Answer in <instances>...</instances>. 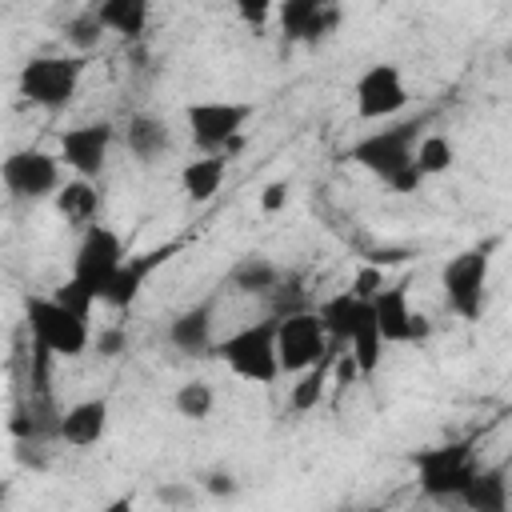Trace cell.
<instances>
[{
  "label": "cell",
  "mask_w": 512,
  "mask_h": 512,
  "mask_svg": "<svg viewBox=\"0 0 512 512\" xmlns=\"http://www.w3.org/2000/svg\"><path fill=\"white\" fill-rule=\"evenodd\" d=\"M460 504H464L468 512H508V504H512L508 468H504V464L476 468V476H472L468 488L460 492Z\"/></svg>",
  "instance_id": "19"
},
{
  "label": "cell",
  "mask_w": 512,
  "mask_h": 512,
  "mask_svg": "<svg viewBox=\"0 0 512 512\" xmlns=\"http://www.w3.org/2000/svg\"><path fill=\"white\" fill-rule=\"evenodd\" d=\"M100 40H104V24H100L96 4L92 8H80L76 16L64 20V44H72L76 52H92Z\"/></svg>",
  "instance_id": "29"
},
{
  "label": "cell",
  "mask_w": 512,
  "mask_h": 512,
  "mask_svg": "<svg viewBox=\"0 0 512 512\" xmlns=\"http://www.w3.org/2000/svg\"><path fill=\"white\" fill-rule=\"evenodd\" d=\"M104 432H108V400L104 396L76 400L72 408L60 412V440L72 448H92L104 440Z\"/></svg>",
  "instance_id": "17"
},
{
  "label": "cell",
  "mask_w": 512,
  "mask_h": 512,
  "mask_svg": "<svg viewBox=\"0 0 512 512\" xmlns=\"http://www.w3.org/2000/svg\"><path fill=\"white\" fill-rule=\"evenodd\" d=\"M236 16L252 28H264V20L272 16V4L268 0H236Z\"/></svg>",
  "instance_id": "37"
},
{
  "label": "cell",
  "mask_w": 512,
  "mask_h": 512,
  "mask_svg": "<svg viewBox=\"0 0 512 512\" xmlns=\"http://www.w3.org/2000/svg\"><path fill=\"white\" fill-rule=\"evenodd\" d=\"M228 288L244 292V296H268L280 288V268H276V260H268L260 252H244L228 268Z\"/></svg>",
  "instance_id": "21"
},
{
  "label": "cell",
  "mask_w": 512,
  "mask_h": 512,
  "mask_svg": "<svg viewBox=\"0 0 512 512\" xmlns=\"http://www.w3.org/2000/svg\"><path fill=\"white\" fill-rule=\"evenodd\" d=\"M224 176H228V156H200V160H188L180 168V188L192 204H204L220 192Z\"/></svg>",
  "instance_id": "23"
},
{
  "label": "cell",
  "mask_w": 512,
  "mask_h": 512,
  "mask_svg": "<svg viewBox=\"0 0 512 512\" xmlns=\"http://www.w3.org/2000/svg\"><path fill=\"white\" fill-rule=\"evenodd\" d=\"M356 380H360V364L352 360L348 348H340V352H336V364H332V384L348 388V384H356Z\"/></svg>",
  "instance_id": "36"
},
{
  "label": "cell",
  "mask_w": 512,
  "mask_h": 512,
  "mask_svg": "<svg viewBox=\"0 0 512 512\" xmlns=\"http://www.w3.org/2000/svg\"><path fill=\"white\" fill-rule=\"evenodd\" d=\"M172 408H176V416H184V420L200 424V420H208V416H212V408H216V392H212V384H208V380H188V384H180V388H176Z\"/></svg>",
  "instance_id": "27"
},
{
  "label": "cell",
  "mask_w": 512,
  "mask_h": 512,
  "mask_svg": "<svg viewBox=\"0 0 512 512\" xmlns=\"http://www.w3.org/2000/svg\"><path fill=\"white\" fill-rule=\"evenodd\" d=\"M452 164H456V148H452V140L440 136V132H424V140L416 144V168L424 172V180L448 172Z\"/></svg>",
  "instance_id": "28"
},
{
  "label": "cell",
  "mask_w": 512,
  "mask_h": 512,
  "mask_svg": "<svg viewBox=\"0 0 512 512\" xmlns=\"http://www.w3.org/2000/svg\"><path fill=\"white\" fill-rule=\"evenodd\" d=\"M124 144L128 152L140 160V164H152L160 160L168 148H172V128L164 116H152V112H136L124 128Z\"/></svg>",
  "instance_id": "20"
},
{
  "label": "cell",
  "mask_w": 512,
  "mask_h": 512,
  "mask_svg": "<svg viewBox=\"0 0 512 512\" xmlns=\"http://www.w3.org/2000/svg\"><path fill=\"white\" fill-rule=\"evenodd\" d=\"M24 320L32 332V344L48 348L56 360H76L88 352L92 332L88 320H80L76 312H68L64 304H56L52 296H28L24 300Z\"/></svg>",
  "instance_id": "4"
},
{
  "label": "cell",
  "mask_w": 512,
  "mask_h": 512,
  "mask_svg": "<svg viewBox=\"0 0 512 512\" xmlns=\"http://www.w3.org/2000/svg\"><path fill=\"white\" fill-rule=\"evenodd\" d=\"M196 500H200V484H188V480H164L156 488V504L168 512H192Z\"/></svg>",
  "instance_id": "30"
},
{
  "label": "cell",
  "mask_w": 512,
  "mask_h": 512,
  "mask_svg": "<svg viewBox=\"0 0 512 512\" xmlns=\"http://www.w3.org/2000/svg\"><path fill=\"white\" fill-rule=\"evenodd\" d=\"M172 252H176V244H160V248H148V252L128 256V260H124V268L116 272V280H112V288H108L104 304H108V308H128V304L140 296V288L148 284V276H152V272H156Z\"/></svg>",
  "instance_id": "16"
},
{
  "label": "cell",
  "mask_w": 512,
  "mask_h": 512,
  "mask_svg": "<svg viewBox=\"0 0 512 512\" xmlns=\"http://www.w3.org/2000/svg\"><path fill=\"white\" fill-rule=\"evenodd\" d=\"M416 468V484L424 496L432 500H460V492L468 488V480L476 476V452L472 440H448L436 448H420L412 456Z\"/></svg>",
  "instance_id": "3"
},
{
  "label": "cell",
  "mask_w": 512,
  "mask_h": 512,
  "mask_svg": "<svg viewBox=\"0 0 512 512\" xmlns=\"http://www.w3.org/2000/svg\"><path fill=\"white\" fill-rule=\"evenodd\" d=\"M52 300H56V304H64L68 312H76L80 320H92V308H96V300H92V296H88V292H84V288H80L72 276H68V280H64V284L52 292Z\"/></svg>",
  "instance_id": "31"
},
{
  "label": "cell",
  "mask_w": 512,
  "mask_h": 512,
  "mask_svg": "<svg viewBox=\"0 0 512 512\" xmlns=\"http://www.w3.org/2000/svg\"><path fill=\"white\" fill-rule=\"evenodd\" d=\"M364 308H368V300H360L352 288H344V292L328 296L316 312H320V320H324L328 340H332V344H340V348H348V340H352V332H356V324H360Z\"/></svg>",
  "instance_id": "22"
},
{
  "label": "cell",
  "mask_w": 512,
  "mask_h": 512,
  "mask_svg": "<svg viewBox=\"0 0 512 512\" xmlns=\"http://www.w3.org/2000/svg\"><path fill=\"white\" fill-rule=\"evenodd\" d=\"M332 352V340L324 332V320L316 308L276 312V360L280 376H300L312 364H320Z\"/></svg>",
  "instance_id": "6"
},
{
  "label": "cell",
  "mask_w": 512,
  "mask_h": 512,
  "mask_svg": "<svg viewBox=\"0 0 512 512\" xmlns=\"http://www.w3.org/2000/svg\"><path fill=\"white\" fill-rule=\"evenodd\" d=\"M84 60L80 56H32L20 68V96L44 112H60L72 104L80 88Z\"/></svg>",
  "instance_id": "9"
},
{
  "label": "cell",
  "mask_w": 512,
  "mask_h": 512,
  "mask_svg": "<svg viewBox=\"0 0 512 512\" xmlns=\"http://www.w3.org/2000/svg\"><path fill=\"white\" fill-rule=\"evenodd\" d=\"M52 204H56V216L68 228L88 232L96 224V216H100V184L96 180H80V176L64 180V188L52 196Z\"/></svg>",
  "instance_id": "18"
},
{
  "label": "cell",
  "mask_w": 512,
  "mask_h": 512,
  "mask_svg": "<svg viewBox=\"0 0 512 512\" xmlns=\"http://www.w3.org/2000/svg\"><path fill=\"white\" fill-rule=\"evenodd\" d=\"M92 348H96V356H100V360H116L120 352H128V332H124L120 324H108V328H100V332H96Z\"/></svg>",
  "instance_id": "33"
},
{
  "label": "cell",
  "mask_w": 512,
  "mask_h": 512,
  "mask_svg": "<svg viewBox=\"0 0 512 512\" xmlns=\"http://www.w3.org/2000/svg\"><path fill=\"white\" fill-rule=\"evenodd\" d=\"M380 288H384V276H380V268H376V264L360 268V272H356V280H352V292H356L360 300H372Z\"/></svg>",
  "instance_id": "35"
},
{
  "label": "cell",
  "mask_w": 512,
  "mask_h": 512,
  "mask_svg": "<svg viewBox=\"0 0 512 512\" xmlns=\"http://www.w3.org/2000/svg\"><path fill=\"white\" fill-rule=\"evenodd\" d=\"M424 140V120H400L392 128L368 132L348 148V160L384 180L392 192L408 196L424 184V172L416 168V144Z\"/></svg>",
  "instance_id": "1"
},
{
  "label": "cell",
  "mask_w": 512,
  "mask_h": 512,
  "mask_svg": "<svg viewBox=\"0 0 512 512\" xmlns=\"http://www.w3.org/2000/svg\"><path fill=\"white\" fill-rule=\"evenodd\" d=\"M352 100H356V116L360 120H388L396 112L408 108V84H404V72L400 64L392 60H380L372 68H364L352 84Z\"/></svg>",
  "instance_id": "10"
},
{
  "label": "cell",
  "mask_w": 512,
  "mask_h": 512,
  "mask_svg": "<svg viewBox=\"0 0 512 512\" xmlns=\"http://www.w3.org/2000/svg\"><path fill=\"white\" fill-rule=\"evenodd\" d=\"M336 352H340V344H332V352H328L320 364H312L308 372H300V380H296L292 392H288V408H292V412H312V408H320V400H324V392H328V384H332Z\"/></svg>",
  "instance_id": "25"
},
{
  "label": "cell",
  "mask_w": 512,
  "mask_h": 512,
  "mask_svg": "<svg viewBox=\"0 0 512 512\" xmlns=\"http://www.w3.org/2000/svg\"><path fill=\"white\" fill-rule=\"evenodd\" d=\"M112 124L96 120V124H76L60 132V164L72 168L80 180H96L108 164V148H112Z\"/></svg>",
  "instance_id": "12"
},
{
  "label": "cell",
  "mask_w": 512,
  "mask_h": 512,
  "mask_svg": "<svg viewBox=\"0 0 512 512\" xmlns=\"http://www.w3.org/2000/svg\"><path fill=\"white\" fill-rule=\"evenodd\" d=\"M104 32H116L120 40H140L148 28V0H100L96 4Z\"/></svg>",
  "instance_id": "24"
},
{
  "label": "cell",
  "mask_w": 512,
  "mask_h": 512,
  "mask_svg": "<svg viewBox=\"0 0 512 512\" xmlns=\"http://www.w3.org/2000/svg\"><path fill=\"white\" fill-rule=\"evenodd\" d=\"M104 512H136V504H132V496H116L104 504Z\"/></svg>",
  "instance_id": "38"
},
{
  "label": "cell",
  "mask_w": 512,
  "mask_h": 512,
  "mask_svg": "<svg viewBox=\"0 0 512 512\" xmlns=\"http://www.w3.org/2000/svg\"><path fill=\"white\" fill-rule=\"evenodd\" d=\"M0 180L16 200H52L64 188L60 156H48L40 148H20L0 164Z\"/></svg>",
  "instance_id": "11"
},
{
  "label": "cell",
  "mask_w": 512,
  "mask_h": 512,
  "mask_svg": "<svg viewBox=\"0 0 512 512\" xmlns=\"http://www.w3.org/2000/svg\"><path fill=\"white\" fill-rule=\"evenodd\" d=\"M124 240L108 228V224H92L88 232H80V244H76V256H72V280L96 300L104 304L116 272L124 268Z\"/></svg>",
  "instance_id": "8"
},
{
  "label": "cell",
  "mask_w": 512,
  "mask_h": 512,
  "mask_svg": "<svg viewBox=\"0 0 512 512\" xmlns=\"http://www.w3.org/2000/svg\"><path fill=\"white\" fill-rule=\"evenodd\" d=\"M276 12H280V32L288 44H320L340 24V8L324 0H288Z\"/></svg>",
  "instance_id": "14"
},
{
  "label": "cell",
  "mask_w": 512,
  "mask_h": 512,
  "mask_svg": "<svg viewBox=\"0 0 512 512\" xmlns=\"http://www.w3.org/2000/svg\"><path fill=\"white\" fill-rule=\"evenodd\" d=\"M252 116V104L244 100H196L184 108L192 144L204 156H232L240 148V132Z\"/></svg>",
  "instance_id": "7"
},
{
  "label": "cell",
  "mask_w": 512,
  "mask_h": 512,
  "mask_svg": "<svg viewBox=\"0 0 512 512\" xmlns=\"http://www.w3.org/2000/svg\"><path fill=\"white\" fill-rule=\"evenodd\" d=\"M216 356L240 380H248V384H272L280 376V360H276V316L256 320V324H244L240 332L224 336L216 344Z\"/></svg>",
  "instance_id": "5"
},
{
  "label": "cell",
  "mask_w": 512,
  "mask_h": 512,
  "mask_svg": "<svg viewBox=\"0 0 512 512\" xmlns=\"http://www.w3.org/2000/svg\"><path fill=\"white\" fill-rule=\"evenodd\" d=\"M372 312H376V324H380L384 344H416V340L428 336V320L412 308L408 284H384L372 296Z\"/></svg>",
  "instance_id": "13"
},
{
  "label": "cell",
  "mask_w": 512,
  "mask_h": 512,
  "mask_svg": "<svg viewBox=\"0 0 512 512\" xmlns=\"http://www.w3.org/2000/svg\"><path fill=\"white\" fill-rule=\"evenodd\" d=\"M212 320H216V300L208 296V300H200V304H192V308H184V312L172 316V324H168V344H172L176 352H184V356H204V352H212V348H216V344H212Z\"/></svg>",
  "instance_id": "15"
},
{
  "label": "cell",
  "mask_w": 512,
  "mask_h": 512,
  "mask_svg": "<svg viewBox=\"0 0 512 512\" xmlns=\"http://www.w3.org/2000/svg\"><path fill=\"white\" fill-rule=\"evenodd\" d=\"M288 196H292V184H288V180H272V184H264V192H260V208L272 216V212H280V208L288 204Z\"/></svg>",
  "instance_id": "34"
},
{
  "label": "cell",
  "mask_w": 512,
  "mask_h": 512,
  "mask_svg": "<svg viewBox=\"0 0 512 512\" xmlns=\"http://www.w3.org/2000/svg\"><path fill=\"white\" fill-rule=\"evenodd\" d=\"M348 352H352V360L360 364V376H372V372L380 368L384 336H380V324H376L372 300H368V308H364V316H360V324H356V332H352V340H348Z\"/></svg>",
  "instance_id": "26"
},
{
  "label": "cell",
  "mask_w": 512,
  "mask_h": 512,
  "mask_svg": "<svg viewBox=\"0 0 512 512\" xmlns=\"http://www.w3.org/2000/svg\"><path fill=\"white\" fill-rule=\"evenodd\" d=\"M196 484H200V492H208V496H216V500H232V496L240 492V480H236L228 468H208Z\"/></svg>",
  "instance_id": "32"
},
{
  "label": "cell",
  "mask_w": 512,
  "mask_h": 512,
  "mask_svg": "<svg viewBox=\"0 0 512 512\" xmlns=\"http://www.w3.org/2000/svg\"><path fill=\"white\" fill-rule=\"evenodd\" d=\"M488 272H492V240L456 252L440 268V288H444L448 312H456L460 320H480L484 304H488Z\"/></svg>",
  "instance_id": "2"
}]
</instances>
